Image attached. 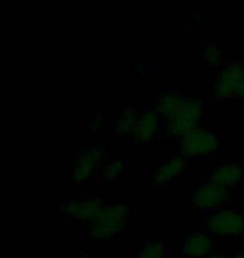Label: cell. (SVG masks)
I'll return each instance as SVG.
<instances>
[{
    "instance_id": "cell-1",
    "label": "cell",
    "mask_w": 244,
    "mask_h": 258,
    "mask_svg": "<svg viewBox=\"0 0 244 258\" xmlns=\"http://www.w3.org/2000/svg\"><path fill=\"white\" fill-rule=\"evenodd\" d=\"M129 206L111 205L104 206L86 226V233L96 241H109L114 236L121 235L127 226Z\"/></svg>"
},
{
    "instance_id": "cell-2",
    "label": "cell",
    "mask_w": 244,
    "mask_h": 258,
    "mask_svg": "<svg viewBox=\"0 0 244 258\" xmlns=\"http://www.w3.org/2000/svg\"><path fill=\"white\" fill-rule=\"evenodd\" d=\"M202 116H204V107L199 97L184 96L183 102L173 116L162 121V131L171 138H184L186 134L202 127Z\"/></svg>"
},
{
    "instance_id": "cell-3",
    "label": "cell",
    "mask_w": 244,
    "mask_h": 258,
    "mask_svg": "<svg viewBox=\"0 0 244 258\" xmlns=\"http://www.w3.org/2000/svg\"><path fill=\"white\" fill-rule=\"evenodd\" d=\"M222 146V138L211 129L199 127L179 139L181 154L188 159H202L212 156Z\"/></svg>"
},
{
    "instance_id": "cell-4",
    "label": "cell",
    "mask_w": 244,
    "mask_h": 258,
    "mask_svg": "<svg viewBox=\"0 0 244 258\" xmlns=\"http://www.w3.org/2000/svg\"><path fill=\"white\" fill-rule=\"evenodd\" d=\"M206 228L219 236H242L244 235V211L224 208L206 215Z\"/></svg>"
},
{
    "instance_id": "cell-5",
    "label": "cell",
    "mask_w": 244,
    "mask_h": 258,
    "mask_svg": "<svg viewBox=\"0 0 244 258\" xmlns=\"http://www.w3.org/2000/svg\"><path fill=\"white\" fill-rule=\"evenodd\" d=\"M232 200L231 189L207 181L196 186L193 193V208L196 211H216Z\"/></svg>"
},
{
    "instance_id": "cell-6",
    "label": "cell",
    "mask_w": 244,
    "mask_h": 258,
    "mask_svg": "<svg viewBox=\"0 0 244 258\" xmlns=\"http://www.w3.org/2000/svg\"><path fill=\"white\" fill-rule=\"evenodd\" d=\"M242 69L244 64H241L239 60H226L219 67L217 81L214 86V96L217 101H231L237 97Z\"/></svg>"
},
{
    "instance_id": "cell-7",
    "label": "cell",
    "mask_w": 244,
    "mask_h": 258,
    "mask_svg": "<svg viewBox=\"0 0 244 258\" xmlns=\"http://www.w3.org/2000/svg\"><path fill=\"white\" fill-rule=\"evenodd\" d=\"M104 158V148L102 146H91L86 151H82L75 159L74 169L69 173V178H72L77 183H89L97 168L101 166Z\"/></svg>"
},
{
    "instance_id": "cell-8",
    "label": "cell",
    "mask_w": 244,
    "mask_h": 258,
    "mask_svg": "<svg viewBox=\"0 0 244 258\" xmlns=\"http://www.w3.org/2000/svg\"><path fill=\"white\" fill-rule=\"evenodd\" d=\"M106 206V201L101 198H82V200H65L59 206V211L65 218L86 220L87 223Z\"/></svg>"
},
{
    "instance_id": "cell-9",
    "label": "cell",
    "mask_w": 244,
    "mask_h": 258,
    "mask_svg": "<svg viewBox=\"0 0 244 258\" xmlns=\"http://www.w3.org/2000/svg\"><path fill=\"white\" fill-rule=\"evenodd\" d=\"M188 163L189 161H188V158H186L184 154H181V153L174 154L169 161L159 164L157 168L152 169V173H150V176H149L150 184L160 188V186H166V184L173 183L174 179H178L181 174L184 173Z\"/></svg>"
},
{
    "instance_id": "cell-10",
    "label": "cell",
    "mask_w": 244,
    "mask_h": 258,
    "mask_svg": "<svg viewBox=\"0 0 244 258\" xmlns=\"http://www.w3.org/2000/svg\"><path fill=\"white\" fill-rule=\"evenodd\" d=\"M209 181L222 188L232 189L244 179V164L241 163H221L207 173Z\"/></svg>"
},
{
    "instance_id": "cell-11",
    "label": "cell",
    "mask_w": 244,
    "mask_h": 258,
    "mask_svg": "<svg viewBox=\"0 0 244 258\" xmlns=\"http://www.w3.org/2000/svg\"><path fill=\"white\" fill-rule=\"evenodd\" d=\"M160 129H162V119H160L159 114L154 109L141 112L136 133H134L131 141L134 144H137V146H144V144L150 143L155 136H157Z\"/></svg>"
},
{
    "instance_id": "cell-12",
    "label": "cell",
    "mask_w": 244,
    "mask_h": 258,
    "mask_svg": "<svg viewBox=\"0 0 244 258\" xmlns=\"http://www.w3.org/2000/svg\"><path fill=\"white\" fill-rule=\"evenodd\" d=\"M212 251V238L206 231H194L183 241V253L188 258H202Z\"/></svg>"
},
{
    "instance_id": "cell-13",
    "label": "cell",
    "mask_w": 244,
    "mask_h": 258,
    "mask_svg": "<svg viewBox=\"0 0 244 258\" xmlns=\"http://www.w3.org/2000/svg\"><path fill=\"white\" fill-rule=\"evenodd\" d=\"M139 117H141V112H139L137 109H134V107H127V109L119 111L117 126H116V131L119 134V138L132 139L134 133H136Z\"/></svg>"
},
{
    "instance_id": "cell-14",
    "label": "cell",
    "mask_w": 244,
    "mask_h": 258,
    "mask_svg": "<svg viewBox=\"0 0 244 258\" xmlns=\"http://www.w3.org/2000/svg\"><path fill=\"white\" fill-rule=\"evenodd\" d=\"M183 99H184V96L178 94V92L168 91V92H164V94H160L159 97H155L154 111L157 112L160 119L166 121L169 116L174 114V111L181 106Z\"/></svg>"
},
{
    "instance_id": "cell-15",
    "label": "cell",
    "mask_w": 244,
    "mask_h": 258,
    "mask_svg": "<svg viewBox=\"0 0 244 258\" xmlns=\"http://www.w3.org/2000/svg\"><path fill=\"white\" fill-rule=\"evenodd\" d=\"M168 256V248L162 241H147L137 250V253L132 258H166Z\"/></svg>"
},
{
    "instance_id": "cell-16",
    "label": "cell",
    "mask_w": 244,
    "mask_h": 258,
    "mask_svg": "<svg viewBox=\"0 0 244 258\" xmlns=\"http://www.w3.org/2000/svg\"><path fill=\"white\" fill-rule=\"evenodd\" d=\"M204 60L209 66H222L226 62L224 60V52H222V49L219 47V44L216 42H209L206 44L204 47Z\"/></svg>"
},
{
    "instance_id": "cell-17",
    "label": "cell",
    "mask_w": 244,
    "mask_h": 258,
    "mask_svg": "<svg viewBox=\"0 0 244 258\" xmlns=\"http://www.w3.org/2000/svg\"><path fill=\"white\" fill-rule=\"evenodd\" d=\"M124 171V159H114L111 164H107L106 168H104L102 171V179L107 183L114 181V179H117L121 176V173Z\"/></svg>"
},
{
    "instance_id": "cell-18",
    "label": "cell",
    "mask_w": 244,
    "mask_h": 258,
    "mask_svg": "<svg viewBox=\"0 0 244 258\" xmlns=\"http://www.w3.org/2000/svg\"><path fill=\"white\" fill-rule=\"evenodd\" d=\"M237 97H241V99H244V69H242L241 81H239V89H237Z\"/></svg>"
},
{
    "instance_id": "cell-19",
    "label": "cell",
    "mask_w": 244,
    "mask_h": 258,
    "mask_svg": "<svg viewBox=\"0 0 244 258\" xmlns=\"http://www.w3.org/2000/svg\"><path fill=\"white\" fill-rule=\"evenodd\" d=\"M209 258H229V256H227V255L224 253V251H221V250H219V251H214V253H212Z\"/></svg>"
},
{
    "instance_id": "cell-20",
    "label": "cell",
    "mask_w": 244,
    "mask_h": 258,
    "mask_svg": "<svg viewBox=\"0 0 244 258\" xmlns=\"http://www.w3.org/2000/svg\"><path fill=\"white\" fill-rule=\"evenodd\" d=\"M229 258H244V250H237V251H234Z\"/></svg>"
},
{
    "instance_id": "cell-21",
    "label": "cell",
    "mask_w": 244,
    "mask_h": 258,
    "mask_svg": "<svg viewBox=\"0 0 244 258\" xmlns=\"http://www.w3.org/2000/svg\"><path fill=\"white\" fill-rule=\"evenodd\" d=\"M74 258H92L91 253H87V251H84V253H77Z\"/></svg>"
}]
</instances>
